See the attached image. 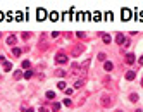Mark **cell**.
Segmentation results:
<instances>
[{
	"label": "cell",
	"instance_id": "cell-16",
	"mask_svg": "<svg viewBox=\"0 0 143 112\" xmlns=\"http://www.w3.org/2000/svg\"><path fill=\"white\" fill-rule=\"evenodd\" d=\"M102 38H104V42H105V43H110V36H109V34H104Z\"/></svg>",
	"mask_w": 143,
	"mask_h": 112
},
{
	"label": "cell",
	"instance_id": "cell-22",
	"mask_svg": "<svg viewBox=\"0 0 143 112\" xmlns=\"http://www.w3.org/2000/svg\"><path fill=\"white\" fill-rule=\"evenodd\" d=\"M98 59L100 60H105V53H98Z\"/></svg>",
	"mask_w": 143,
	"mask_h": 112
},
{
	"label": "cell",
	"instance_id": "cell-21",
	"mask_svg": "<svg viewBox=\"0 0 143 112\" xmlns=\"http://www.w3.org/2000/svg\"><path fill=\"white\" fill-rule=\"evenodd\" d=\"M52 109H54V110H59V109H60V103H57V102H55V103H54V107H52Z\"/></svg>",
	"mask_w": 143,
	"mask_h": 112
},
{
	"label": "cell",
	"instance_id": "cell-24",
	"mask_svg": "<svg viewBox=\"0 0 143 112\" xmlns=\"http://www.w3.org/2000/svg\"><path fill=\"white\" fill-rule=\"evenodd\" d=\"M40 112H50L48 109H45V107H40Z\"/></svg>",
	"mask_w": 143,
	"mask_h": 112
},
{
	"label": "cell",
	"instance_id": "cell-14",
	"mask_svg": "<svg viewBox=\"0 0 143 112\" xmlns=\"http://www.w3.org/2000/svg\"><path fill=\"white\" fill-rule=\"evenodd\" d=\"M83 86V79H78L76 83H74V88H81Z\"/></svg>",
	"mask_w": 143,
	"mask_h": 112
},
{
	"label": "cell",
	"instance_id": "cell-17",
	"mask_svg": "<svg viewBox=\"0 0 143 112\" xmlns=\"http://www.w3.org/2000/svg\"><path fill=\"white\" fill-rule=\"evenodd\" d=\"M21 76H24V74H23L21 71H17V72L14 74V78H16V79H19V78H21Z\"/></svg>",
	"mask_w": 143,
	"mask_h": 112
},
{
	"label": "cell",
	"instance_id": "cell-3",
	"mask_svg": "<svg viewBox=\"0 0 143 112\" xmlns=\"http://www.w3.org/2000/svg\"><path fill=\"white\" fill-rule=\"evenodd\" d=\"M36 14H38V21H43V19H45V16H47L45 9H38V10H36Z\"/></svg>",
	"mask_w": 143,
	"mask_h": 112
},
{
	"label": "cell",
	"instance_id": "cell-6",
	"mask_svg": "<svg viewBox=\"0 0 143 112\" xmlns=\"http://www.w3.org/2000/svg\"><path fill=\"white\" fill-rule=\"evenodd\" d=\"M136 78V74H134V71H129V72H126V79L128 81H133Z\"/></svg>",
	"mask_w": 143,
	"mask_h": 112
},
{
	"label": "cell",
	"instance_id": "cell-25",
	"mask_svg": "<svg viewBox=\"0 0 143 112\" xmlns=\"http://www.w3.org/2000/svg\"><path fill=\"white\" fill-rule=\"evenodd\" d=\"M0 21H4V12H0Z\"/></svg>",
	"mask_w": 143,
	"mask_h": 112
},
{
	"label": "cell",
	"instance_id": "cell-4",
	"mask_svg": "<svg viewBox=\"0 0 143 112\" xmlns=\"http://www.w3.org/2000/svg\"><path fill=\"white\" fill-rule=\"evenodd\" d=\"M116 42H117L119 45H122V43H126V38H124V34H122V33H119V34L116 36Z\"/></svg>",
	"mask_w": 143,
	"mask_h": 112
},
{
	"label": "cell",
	"instance_id": "cell-15",
	"mask_svg": "<svg viewBox=\"0 0 143 112\" xmlns=\"http://www.w3.org/2000/svg\"><path fill=\"white\" fill-rule=\"evenodd\" d=\"M131 102H138V95H136V93H131Z\"/></svg>",
	"mask_w": 143,
	"mask_h": 112
},
{
	"label": "cell",
	"instance_id": "cell-18",
	"mask_svg": "<svg viewBox=\"0 0 143 112\" xmlns=\"http://www.w3.org/2000/svg\"><path fill=\"white\" fill-rule=\"evenodd\" d=\"M29 64H31L29 60H23V67H24V69H28V67H29Z\"/></svg>",
	"mask_w": 143,
	"mask_h": 112
},
{
	"label": "cell",
	"instance_id": "cell-7",
	"mask_svg": "<svg viewBox=\"0 0 143 112\" xmlns=\"http://www.w3.org/2000/svg\"><path fill=\"white\" fill-rule=\"evenodd\" d=\"M16 42H17V38H16L14 34H10L9 38H7V45H16Z\"/></svg>",
	"mask_w": 143,
	"mask_h": 112
},
{
	"label": "cell",
	"instance_id": "cell-13",
	"mask_svg": "<svg viewBox=\"0 0 143 112\" xmlns=\"http://www.w3.org/2000/svg\"><path fill=\"white\" fill-rule=\"evenodd\" d=\"M57 88H59V90H66V83H64V81H59Z\"/></svg>",
	"mask_w": 143,
	"mask_h": 112
},
{
	"label": "cell",
	"instance_id": "cell-20",
	"mask_svg": "<svg viewBox=\"0 0 143 112\" xmlns=\"http://www.w3.org/2000/svg\"><path fill=\"white\" fill-rule=\"evenodd\" d=\"M54 97H55L54 91H47V98H54Z\"/></svg>",
	"mask_w": 143,
	"mask_h": 112
},
{
	"label": "cell",
	"instance_id": "cell-8",
	"mask_svg": "<svg viewBox=\"0 0 143 112\" xmlns=\"http://www.w3.org/2000/svg\"><path fill=\"white\" fill-rule=\"evenodd\" d=\"M126 62H128V64H133V62H134V55H133V53H128V55H126Z\"/></svg>",
	"mask_w": 143,
	"mask_h": 112
},
{
	"label": "cell",
	"instance_id": "cell-2",
	"mask_svg": "<svg viewBox=\"0 0 143 112\" xmlns=\"http://www.w3.org/2000/svg\"><path fill=\"white\" fill-rule=\"evenodd\" d=\"M0 62H2L4 71H10V69H12V64H10V62H7V60H5V57H0Z\"/></svg>",
	"mask_w": 143,
	"mask_h": 112
},
{
	"label": "cell",
	"instance_id": "cell-11",
	"mask_svg": "<svg viewBox=\"0 0 143 112\" xmlns=\"http://www.w3.org/2000/svg\"><path fill=\"white\" fill-rule=\"evenodd\" d=\"M50 19H52V21H57V19H59V14H57V12H50Z\"/></svg>",
	"mask_w": 143,
	"mask_h": 112
},
{
	"label": "cell",
	"instance_id": "cell-5",
	"mask_svg": "<svg viewBox=\"0 0 143 112\" xmlns=\"http://www.w3.org/2000/svg\"><path fill=\"white\" fill-rule=\"evenodd\" d=\"M131 17V10H128V9H122V19L124 21H128Z\"/></svg>",
	"mask_w": 143,
	"mask_h": 112
},
{
	"label": "cell",
	"instance_id": "cell-1",
	"mask_svg": "<svg viewBox=\"0 0 143 112\" xmlns=\"http://www.w3.org/2000/svg\"><path fill=\"white\" fill-rule=\"evenodd\" d=\"M55 62H57V64H64V62H67V55L62 53V52H59V53L55 55Z\"/></svg>",
	"mask_w": 143,
	"mask_h": 112
},
{
	"label": "cell",
	"instance_id": "cell-28",
	"mask_svg": "<svg viewBox=\"0 0 143 112\" xmlns=\"http://www.w3.org/2000/svg\"><path fill=\"white\" fill-rule=\"evenodd\" d=\"M116 112H122V110H116Z\"/></svg>",
	"mask_w": 143,
	"mask_h": 112
},
{
	"label": "cell",
	"instance_id": "cell-9",
	"mask_svg": "<svg viewBox=\"0 0 143 112\" xmlns=\"http://www.w3.org/2000/svg\"><path fill=\"white\" fill-rule=\"evenodd\" d=\"M104 69H105V71H112V69H114V64H112V62H105V64H104Z\"/></svg>",
	"mask_w": 143,
	"mask_h": 112
},
{
	"label": "cell",
	"instance_id": "cell-12",
	"mask_svg": "<svg viewBox=\"0 0 143 112\" xmlns=\"http://www.w3.org/2000/svg\"><path fill=\"white\" fill-rule=\"evenodd\" d=\"M31 76H33V71H29V69H28V71H24V78H26V79H29Z\"/></svg>",
	"mask_w": 143,
	"mask_h": 112
},
{
	"label": "cell",
	"instance_id": "cell-26",
	"mask_svg": "<svg viewBox=\"0 0 143 112\" xmlns=\"http://www.w3.org/2000/svg\"><path fill=\"white\" fill-rule=\"evenodd\" d=\"M140 64L143 66V55H141V57H140Z\"/></svg>",
	"mask_w": 143,
	"mask_h": 112
},
{
	"label": "cell",
	"instance_id": "cell-23",
	"mask_svg": "<svg viewBox=\"0 0 143 112\" xmlns=\"http://www.w3.org/2000/svg\"><path fill=\"white\" fill-rule=\"evenodd\" d=\"M72 91H74L72 88H66V93H67V95H71V93H72Z\"/></svg>",
	"mask_w": 143,
	"mask_h": 112
},
{
	"label": "cell",
	"instance_id": "cell-19",
	"mask_svg": "<svg viewBox=\"0 0 143 112\" xmlns=\"http://www.w3.org/2000/svg\"><path fill=\"white\" fill-rule=\"evenodd\" d=\"M64 105H67V107H69V105H72V102H71V98H64Z\"/></svg>",
	"mask_w": 143,
	"mask_h": 112
},
{
	"label": "cell",
	"instance_id": "cell-27",
	"mask_svg": "<svg viewBox=\"0 0 143 112\" xmlns=\"http://www.w3.org/2000/svg\"><path fill=\"white\" fill-rule=\"evenodd\" d=\"M24 112H35V110H33V109H26Z\"/></svg>",
	"mask_w": 143,
	"mask_h": 112
},
{
	"label": "cell",
	"instance_id": "cell-29",
	"mask_svg": "<svg viewBox=\"0 0 143 112\" xmlns=\"http://www.w3.org/2000/svg\"><path fill=\"white\" fill-rule=\"evenodd\" d=\"M136 112H141V110H136Z\"/></svg>",
	"mask_w": 143,
	"mask_h": 112
},
{
	"label": "cell",
	"instance_id": "cell-10",
	"mask_svg": "<svg viewBox=\"0 0 143 112\" xmlns=\"http://www.w3.org/2000/svg\"><path fill=\"white\" fill-rule=\"evenodd\" d=\"M12 53L16 55V57H19V55L23 53V50H21V48H12Z\"/></svg>",
	"mask_w": 143,
	"mask_h": 112
}]
</instances>
